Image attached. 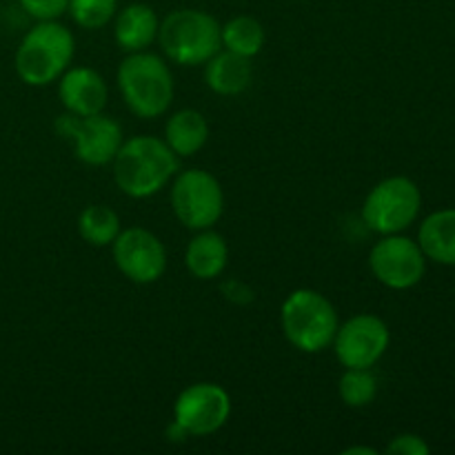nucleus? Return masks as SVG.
Here are the masks:
<instances>
[{"instance_id": "39448f33", "label": "nucleus", "mask_w": 455, "mask_h": 455, "mask_svg": "<svg viewBox=\"0 0 455 455\" xmlns=\"http://www.w3.org/2000/svg\"><path fill=\"white\" fill-rule=\"evenodd\" d=\"M158 43L176 65H204L220 52V25L200 9H176L160 22Z\"/></svg>"}, {"instance_id": "4468645a", "label": "nucleus", "mask_w": 455, "mask_h": 455, "mask_svg": "<svg viewBox=\"0 0 455 455\" xmlns=\"http://www.w3.org/2000/svg\"><path fill=\"white\" fill-rule=\"evenodd\" d=\"M160 20L154 7L145 3H132L116 16L114 38L127 53L147 52L158 40Z\"/></svg>"}, {"instance_id": "a878e982", "label": "nucleus", "mask_w": 455, "mask_h": 455, "mask_svg": "<svg viewBox=\"0 0 455 455\" xmlns=\"http://www.w3.org/2000/svg\"><path fill=\"white\" fill-rule=\"evenodd\" d=\"M345 455H355V453H363V455H376L378 451L376 449H371V447H349V449H345V451H342Z\"/></svg>"}, {"instance_id": "b1692460", "label": "nucleus", "mask_w": 455, "mask_h": 455, "mask_svg": "<svg viewBox=\"0 0 455 455\" xmlns=\"http://www.w3.org/2000/svg\"><path fill=\"white\" fill-rule=\"evenodd\" d=\"M431 447L425 443V438H420L416 434L395 435L389 443V447H387V453L389 455H427Z\"/></svg>"}, {"instance_id": "6ab92c4d", "label": "nucleus", "mask_w": 455, "mask_h": 455, "mask_svg": "<svg viewBox=\"0 0 455 455\" xmlns=\"http://www.w3.org/2000/svg\"><path fill=\"white\" fill-rule=\"evenodd\" d=\"M220 43L227 52L253 58L265 44V29L253 16H235L220 27Z\"/></svg>"}, {"instance_id": "1a4fd4ad", "label": "nucleus", "mask_w": 455, "mask_h": 455, "mask_svg": "<svg viewBox=\"0 0 455 455\" xmlns=\"http://www.w3.org/2000/svg\"><path fill=\"white\" fill-rule=\"evenodd\" d=\"M369 267L378 283L395 291H404L416 287L425 278L427 256L422 253L420 244L413 243L411 238L391 234L382 235V240L373 244Z\"/></svg>"}, {"instance_id": "f3484780", "label": "nucleus", "mask_w": 455, "mask_h": 455, "mask_svg": "<svg viewBox=\"0 0 455 455\" xmlns=\"http://www.w3.org/2000/svg\"><path fill=\"white\" fill-rule=\"evenodd\" d=\"M229 249L225 238L212 229L198 231L194 240L187 244L185 265L189 274L198 280H213L227 269Z\"/></svg>"}, {"instance_id": "5701e85b", "label": "nucleus", "mask_w": 455, "mask_h": 455, "mask_svg": "<svg viewBox=\"0 0 455 455\" xmlns=\"http://www.w3.org/2000/svg\"><path fill=\"white\" fill-rule=\"evenodd\" d=\"M36 20H58L69 7V0H18Z\"/></svg>"}, {"instance_id": "20e7f679", "label": "nucleus", "mask_w": 455, "mask_h": 455, "mask_svg": "<svg viewBox=\"0 0 455 455\" xmlns=\"http://www.w3.org/2000/svg\"><path fill=\"white\" fill-rule=\"evenodd\" d=\"M284 338L302 354H320L329 349L338 331V311L323 293L314 289H296L280 309Z\"/></svg>"}, {"instance_id": "9d476101", "label": "nucleus", "mask_w": 455, "mask_h": 455, "mask_svg": "<svg viewBox=\"0 0 455 455\" xmlns=\"http://www.w3.org/2000/svg\"><path fill=\"white\" fill-rule=\"evenodd\" d=\"M231 416V398L216 382H196L178 395L173 404V422L187 435H209L227 425Z\"/></svg>"}, {"instance_id": "a211bd4d", "label": "nucleus", "mask_w": 455, "mask_h": 455, "mask_svg": "<svg viewBox=\"0 0 455 455\" xmlns=\"http://www.w3.org/2000/svg\"><path fill=\"white\" fill-rule=\"evenodd\" d=\"M209 140V123L200 111L180 109L164 124V142L178 158L198 154Z\"/></svg>"}, {"instance_id": "9b49d317", "label": "nucleus", "mask_w": 455, "mask_h": 455, "mask_svg": "<svg viewBox=\"0 0 455 455\" xmlns=\"http://www.w3.org/2000/svg\"><path fill=\"white\" fill-rule=\"evenodd\" d=\"M391 342L389 327L373 314H358L338 324L333 349L345 369H371L387 354Z\"/></svg>"}, {"instance_id": "2eb2a0df", "label": "nucleus", "mask_w": 455, "mask_h": 455, "mask_svg": "<svg viewBox=\"0 0 455 455\" xmlns=\"http://www.w3.org/2000/svg\"><path fill=\"white\" fill-rule=\"evenodd\" d=\"M204 80L209 89L220 96H238L249 89L253 80L251 58L238 56L234 52H218L204 62Z\"/></svg>"}, {"instance_id": "4be33fe9", "label": "nucleus", "mask_w": 455, "mask_h": 455, "mask_svg": "<svg viewBox=\"0 0 455 455\" xmlns=\"http://www.w3.org/2000/svg\"><path fill=\"white\" fill-rule=\"evenodd\" d=\"M67 12L83 29H100L118 12V0H69Z\"/></svg>"}, {"instance_id": "f257e3e1", "label": "nucleus", "mask_w": 455, "mask_h": 455, "mask_svg": "<svg viewBox=\"0 0 455 455\" xmlns=\"http://www.w3.org/2000/svg\"><path fill=\"white\" fill-rule=\"evenodd\" d=\"M114 163V180L129 198H151L178 173V156L156 136L123 140Z\"/></svg>"}, {"instance_id": "423d86ee", "label": "nucleus", "mask_w": 455, "mask_h": 455, "mask_svg": "<svg viewBox=\"0 0 455 455\" xmlns=\"http://www.w3.org/2000/svg\"><path fill=\"white\" fill-rule=\"evenodd\" d=\"M422 194L407 176H391L378 182L363 204V222L380 235L403 234L416 222Z\"/></svg>"}, {"instance_id": "6e6552de", "label": "nucleus", "mask_w": 455, "mask_h": 455, "mask_svg": "<svg viewBox=\"0 0 455 455\" xmlns=\"http://www.w3.org/2000/svg\"><path fill=\"white\" fill-rule=\"evenodd\" d=\"M58 136L74 145V154L89 167L109 164L123 145V127L111 116H76L65 111L56 118Z\"/></svg>"}, {"instance_id": "aec40b11", "label": "nucleus", "mask_w": 455, "mask_h": 455, "mask_svg": "<svg viewBox=\"0 0 455 455\" xmlns=\"http://www.w3.org/2000/svg\"><path fill=\"white\" fill-rule=\"evenodd\" d=\"M78 234L92 247H109L120 234V216L107 204H89L78 216Z\"/></svg>"}, {"instance_id": "393cba45", "label": "nucleus", "mask_w": 455, "mask_h": 455, "mask_svg": "<svg viewBox=\"0 0 455 455\" xmlns=\"http://www.w3.org/2000/svg\"><path fill=\"white\" fill-rule=\"evenodd\" d=\"M222 291H225V298L238 302V305H247V302L253 300L251 289L244 287V284L238 283V280H231L229 284H222Z\"/></svg>"}, {"instance_id": "f8f14e48", "label": "nucleus", "mask_w": 455, "mask_h": 455, "mask_svg": "<svg viewBox=\"0 0 455 455\" xmlns=\"http://www.w3.org/2000/svg\"><path fill=\"white\" fill-rule=\"evenodd\" d=\"M111 253L120 274L136 284H151L167 269V251L160 238L142 227L120 229L111 243Z\"/></svg>"}, {"instance_id": "dca6fc26", "label": "nucleus", "mask_w": 455, "mask_h": 455, "mask_svg": "<svg viewBox=\"0 0 455 455\" xmlns=\"http://www.w3.org/2000/svg\"><path fill=\"white\" fill-rule=\"evenodd\" d=\"M418 244L427 260L455 267V209H440L422 220Z\"/></svg>"}, {"instance_id": "7ed1b4c3", "label": "nucleus", "mask_w": 455, "mask_h": 455, "mask_svg": "<svg viewBox=\"0 0 455 455\" xmlns=\"http://www.w3.org/2000/svg\"><path fill=\"white\" fill-rule=\"evenodd\" d=\"M118 87L124 105L138 118H158L172 107L173 76L167 62L149 52L129 53L118 67Z\"/></svg>"}, {"instance_id": "f03ea898", "label": "nucleus", "mask_w": 455, "mask_h": 455, "mask_svg": "<svg viewBox=\"0 0 455 455\" xmlns=\"http://www.w3.org/2000/svg\"><path fill=\"white\" fill-rule=\"evenodd\" d=\"M74 52V34L65 25L58 20H38L18 44L13 67L25 84L44 87L69 69Z\"/></svg>"}, {"instance_id": "ddd939ff", "label": "nucleus", "mask_w": 455, "mask_h": 455, "mask_svg": "<svg viewBox=\"0 0 455 455\" xmlns=\"http://www.w3.org/2000/svg\"><path fill=\"white\" fill-rule=\"evenodd\" d=\"M58 98L76 116L100 114L107 107V83L92 67H71L58 78Z\"/></svg>"}, {"instance_id": "412c9836", "label": "nucleus", "mask_w": 455, "mask_h": 455, "mask_svg": "<svg viewBox=\"0 0 455 455\" xmlns=\"http://www.w3.org/2000/svg\"><path fill=\"white\" fill-rule=\"evenodd\" d=\"M338 391H340V398L347 407L363 409L376 400L378 380L371 369H347L342 373Z\"/></svg>"}, {"instance_id": "0eeeda50", "label": "nucleus", "mask_w": 455, "mask_h": 455, "mask_svg": "<svg viewBox=\"0 0 455 455\" xmlns=\"http://www.w3.org/2000/svg\"><path fill=\"white\" fill-rule=\"evenodd\" d=\"M172 207L187 229H212L225 212V194L216 176L204 169H187L173 178Z\"/></svg>"}]
</instances>
